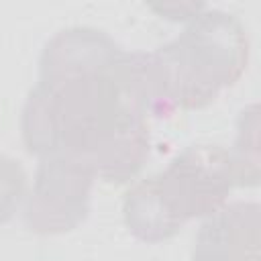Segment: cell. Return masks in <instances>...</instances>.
I'll use <instances>...</instances> for the list:
<instances>
[{
  "label": "cell",
  "mask_w": 261,
  "mask_h": 261,
  "mask_svg": "<svg viewBox=\"0 0 261 261\" xmlns=\"http://www.w3.org/2000/svg\"><path fill=\"white\" fill-rule=\"evenodd\" d=\"M151 114L145 53L122 51L98 29L71 27L47 43L20 128L31 155L82 159L96 179L120 186L149 159Z\"/></svg>",
  "instance_id": "6da1fadb"
},
{
  "label": "cell",
  "mask_w": 261,
  "mask_h": 261,
  "mask_svg": "<svg viewBox=\"0 0 261 261\" xmlns=\"http://www.w3.org/2000/svg\"><path fill=\"white\" fill-rule=\"evenodd\" d=\"M249 39L243 22L204 8L173 41L145 53L153 112H188L212 104L247 69Z\"/></svg>",
  "instance_id": "7a4b0ae2"
},
{
  "label": "cell",
  "mask_w": 261,
  "mask_h": 261,
  "mask_svg": "<svg viewBox=\"0 0 261 261\" xmlns=\"http://www.w3.org/2000/svg\"><path fill=\"white\" fill-rule=\"evenodd\" d=\"M155 181L171 214L186 224L222 208L237 188V173L228 149L200 143L175 155Z\"/></svg>",
  "instance_id": "3957f363"
},
{
  "label": "cell",
  "mask_w": 261,
  "mask_h": 261,
  "mask_svg": "<svg viewBox=\"0 0 261 261\" xmlns=\"http://www.w3.org/2000/svg\"><path fill=\"white\" fill-rule=\"evenodd\" d=\"M96 175L75 157L53 155L39 159L31 190L24 198V224L37 234L73 230L90 212Z\"/></svg>",
  "instance_id": "277c9868"
},
{
  "label": "cell",
  "mask_w": 261,
  "mask_h": 261,
  "mask_svg": "<svg viewBox=\"0 0 261 261\" xmlns=\"http://www.w3.org/2000/svg\"><path fill=\"white\" fill-rule=\"evenodd\" d=\"M192 261H261V214L255 202L224 204L204 218Z\"/></svg>",
  "instance_id": "5b68a950"
},
{
  "label": "cell",
  "mask_w": 261,
  "mask_h": 261,
  "mask_svg": "<svg viewBox=\"0 0 261 261\" xmlns=\"http://www.w3.org/2000/svg\"><path fill=\"white\" fill-rule=\"evenodd\" d=\"M122 218L126 228L145 243H163L181 230V222L167 208L155 175L135 181L122 200Z\"/></svg>",
  "instance_id": "8992f818"
},
{
  "label": "cell",
  "mask_w": 261,
  "mask_h": 261,
  "mask_svg": "<svg viewBox=\"0 0 261 261\" xmlns=\"http://www.w3.org/2000/svg\"><path fill=\"white\" fill-rule=\"evenodd\" d=\"M234 173L237 188H253L259 184V106H247L237 120L234 147L228 149Z\"/></svg>",
  "instance_id": "52a82bcc"
},
{
  "label": "cell",
  "mask_w": 261,
  "mask_h": 261,
  "mask_svg": "<svg viewBox=\"0 0 261 261\" xmlns=\"http://www.w3.org/2000/svg\"><path fill=\"white\" fill-rule=\"evenodd\" d=\"M27 175L18 161L0 155V224L10 220L27 198Z\"/></svg>",
  "instance_id": "ba28073f"
},
{
  "label": "cell",
  "mask_w": 261,
  "mask_h": 261,
  "mask_svg": "<svg viewBox=\"0 0 261 261\" xmlns=\"http://www.w3.org/2000/svg\"><path fill=\"white\" fill-rule=\"evenodd\" d=\"M153 10H157L163 18L169 20H181V22H190L194 16H198L206 4H194V2H169V4H151Z\"/></svg>",
  "instance_id": "9c48e42d"
}]
</instances>
